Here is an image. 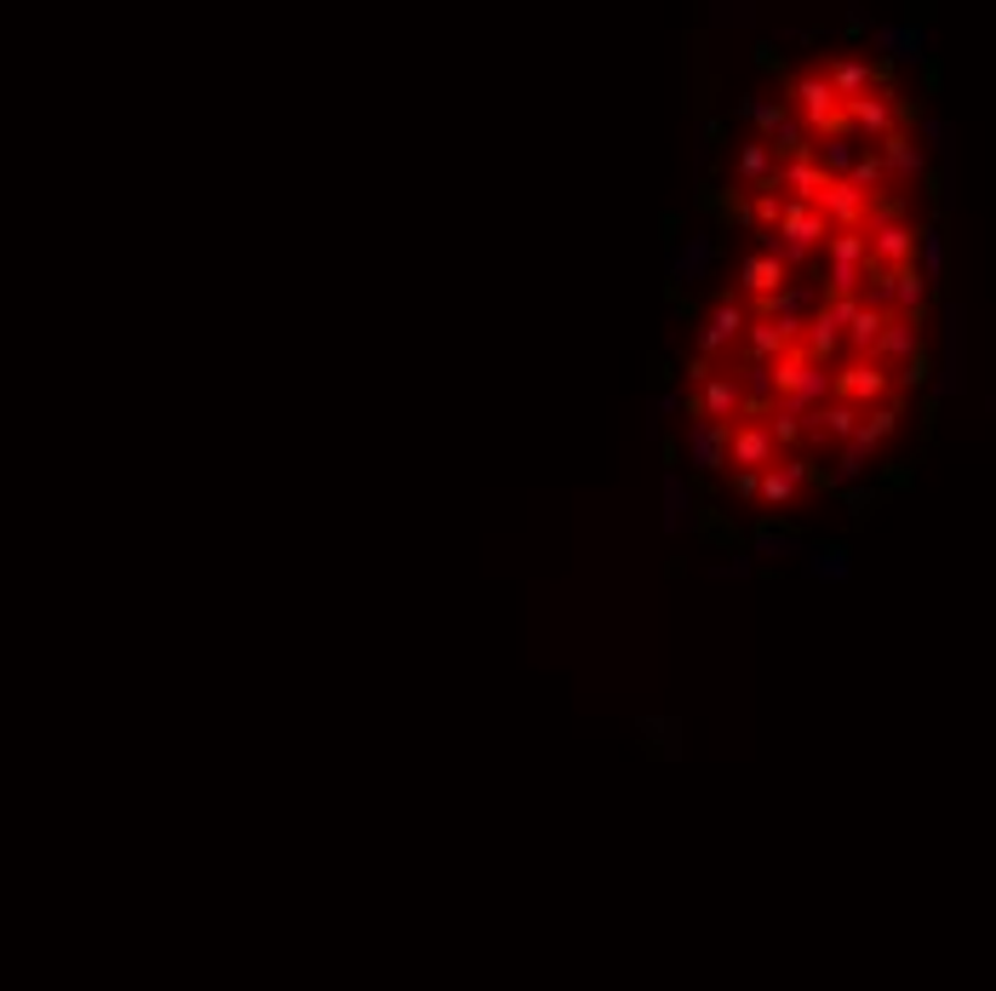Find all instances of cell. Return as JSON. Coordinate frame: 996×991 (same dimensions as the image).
Returning a JSON list of instances; mask_svg holds the SVG:
<instances>
[{"label": "cell", "mask_w": 996, "mask_h": 991, "mask_svg": "<svg viewBox=\"0 0 996 991\" xmlns=\"http://www.w3.org/2000/svg\"><path fill=\"white\" fill-rule=\"evenodd\" d=\"M745 327H750V299L745 292H722V299L710 304V316H705V327H699V355H727V350H739V339H745Z\"/></svg>", "instance_id": "obj_1"}, {"label": "cell", "mask_w": 996, "mask_h": 991, "mask_svg": "<svg viewBox=\"0 0 996 991\" xmlns=\"http://www.w3.org/2000/svg\"><path fill=\"white\" fill-rule=\"evenodd\" d=\"M790 104H796V115L808 121L813 138H819V132H842L848 126L842 97H837V86H830L824 75H796L790 81Z\"/></svg>", "instance_id": "obj_2"}, {"label": "cell", "mask_w": 996, "mask_h": 991, "mask_svg": "<svg viewBox=\"0 0 996 991\" xmlns=\"http://www.w3.org/2000/svg\"><path fill=\"white\" fill-rule=\"evenodd\" d=\"M842 110H848V126H853V132H859V138H865V144H876L882 132L905 126V115H916V110H900V104H893L888 81H882V86H871L865 97H848Z\"/></svg>", "instance_id": "obj_3"}, {"label": "cell", "mask_w": 996, "mask_h": 991, "mask_svg": "<svg viewBox=\"0 0 996 991\" xmlns=\"http://www.w3.org/2000/svg\"><path fill=\"white\" fill-rule=\"evenodd\" d=\"M779 458V442L768 436L761 419H734L727 424V471H768Z\"/></svg>", "instance_id": "obj_4"}, {"label": "cell", "mask_w": 996, "mask_h": 991, "mask_svg": "<svg viewBox=\"0 0 996 991\" xmlns=\"http://www.w3.org/2000/svg\"><path fill=\"white\" fill-rule=\"evenodd\" d=\"M865 236H871V264H882V270L916 264V224L888 218V213H871V218H865Z\"/></svg>", "instance_id": "obj_5"}, {"label": "cell", "mask_w": 996, "mask_h": 991, "mask_svg": "<svg viewBox=\"0 0 996 991\" xmlns=\"http://www.w3.org/2000/svg\"><path fill=\"white\" fill-rule=\"evenodd\" d=\"M716 258H722V241L716 236H682L671 247V264H664V276H671V287H699L716 276Z\"/></svg>", "instance_id": "obj_6"}, {"label": "cell", "mask_w": 996, "mask_h": 991, "mask_svg": "<svg viewBox=\"0 0 996 991\" xmlns=\"http://www.w3.org/2000/svg\"><path fill=\"white\" fill-rule=\"evenodd\" d=\"M687 465L699 476H722L727 471V424L722 419H705V413H687Z\"/></svg>", "instance_id": "obj_7"}, {"label": "cell", "mask_w": 996, "mask_h": 991, "mask_svg": "<svg viewBox=\"0 0 996 991\" xmlns=\"http://www.w3.org/2000/svg\"><path fill=\"white\" fill-rule=\"evenodd\" d=\"M888 390H893V368L876 361V355H853L837 373V395H848V402H859V407H876Z\"/></svg>", "instance_id": "obj_8"}, {"label": "cell", "mask_w": 996, "mask_h": 991, "mask_svg": "<svg viewBox=\"0 0 996 991\" xmlns=\"http://www.w3.org/2000/svg\"><path fill=\"white\" fill-rule=\"evenodd\" d=\"M876 155H882V167H888L893 184H922V178H927V149L911 138L905 126L882 132V138H876Z\"/></svg>", "instance_id": "obj_9"}, {"label": "cell", "mask_w": 996, "mask_h": 991, "mask_svg": "<svg viewBox=\"0 0 996 991\" xmlns=\"http://www.w3.org/2000/svg\"><path fill=\"white\" fill-rule=\"evenodd\" d=\"M813 207L830 218V229H853V224H865V207H871V195L859 189L853 178H824V189L813 195Z\"/></svg>", "instance_id": "obj_10"}, {"label": "cell", "mask_w": 996, "mask_h": 991, "mask_svg": "<svg viewBox=\"0 0 996 991\" xmlns=\"http://www.w3.org/2000/svg\"><path fill=\"white\" fill-rule=\"evenodd\" d=\"M739 402H745V390H739V373H710L705 384H699V395H687V413H705V419H722V424H734L739 419Z\"/></svg>", "instance_id": "obj_11"}, {"label": "cell", "mask_w": 996, "mask_h": 991, "mask_svg": "<svg viewBox=\"0 0 996 991\" xmlns=\"http://www.w3.org/2000/svg\"><path fill=\"white\" fill-rule=\"evenodd\" d=\"M790 281V264L779 258V252H750L745 264H739V287L734 292H745V299H768V292H779Z\"/></svg>", "instance_id": "obj_12"}, {"label": "cell", "mask_w": 996, "mask_h": 991, "mask_svg": "<svg viewBox=\"0 0 996 991\" xmlns=\"http://www.w3.org/2000/svg\"><path fill=\"white\" fill-rule=\"evenodd\" d=\"M824 81L837 86V97L848 104V97H865L871 86L888 81V63H871V58H837V63L824 70Z\"/></svg>", "instance_id": "obj_13"}, {"label": "cell", "mask_w": 996, "mask_h": 991, "mask_svg": "<svg viewBox=\"0 0 996 991\" xmlns=\"http://www.w3.org/2000/svg\"><path fill=\"white\" fill-rule=\"evenodd\" d=\"M916 350H922V316H900V310H888L882 339H876V361L900 368V361H905V355H916Z\"/></svg>", "instance_id": "obj_14"}, {"label": "cell", "mask_w": 996, "mask_h": 991, "mask_svg": "<svg viewBox=\"0 0 996 991\" xmlns=\"http://www.w3.org/2000/svg\"><path fill=\"white\" fill-rule=\"evenodd\" d=\"M774 178H779V189L790 195V202H813V195L824 189V178H830V173L819 167V161H813V149H808V155H785Z\"/></svg>", "instance_id": "obj_15"}, {"label": "cell", "mask_w": 996, "mask_h": 991, "mask_svg": "<svg viewBox=\"0 0 996 991\" xmlns=\"http://www.w3.org/2000/svg\"><path fill=\"white\" fill-rule=\"evenodd\" d=\"M859 149H865V138H859L853 126H842V132H819V138H813V161H819L830 178H848V167L859 161Z\"/></svg>", "instance_id": "obj_16"}, {"label": "cell", "mask_w": 996, "mask_h": 991, "mask_svg": "<svg viewBox=\"0 0 996 991\" xmlns=\"http://www.w3.org/2000/svg\"><path fill=\"white\" fill-rule=\"evenodd\" d=\"M927 299H934V281H927L916 264H900V270H893V310L900 316H927Z\"/></svg>", "instance_id": "obj_17"}, {"label": "cell", "mask_w": 996, "mask_h": 991, "mask_svg": "<svg viewBox=\"0 0 996 991\" xmlns=\"http://www.w3.org/2000/svg\"><path fill=\"white\" fill-rule=\"evenodd\" d=\"M734 167H739V184H745V189H761V184H774L779 155H774V149H768V138L756 132L750 144H739V161H734Z\"/></svg>", "instance_id": "obj_18"}, {"label": "cell", "mask_w": 996, "mask_h": 991, "mask_svg": "<svg viewBox=\"0 0 996 991\" xmlns=\"http://www.w3.org/2000/svg\"><path fill=\"white\" fill-rule=\"evenodd\" d=\"M882 321H888V310H871V304H859V310L848 316V327H842V350H848V355H876Z\"/></svg>", "instance_id": "obj_19"}, {"label": "cell", "mask_w": 996, "mask_h": 991, "mask_svg": "<svg viewBox=\"0 0 996 991\" xmlns=\"http://www.w3.org/2000/svg\"><path fill=\"white\" fill-rule=\"evenodd\" d=\"M790 395L802 407H819V402H830L837 395V373H830V361H819V355H808L802 361V373H796V384H790Z\"/></svg>", "instance_id": "obj_20"}, {"label": "cell", "mask_w": 996, "mask_h": 991, "mask_svg": "<svg viewBox=\"0 0 996 991\" xmlns=\"http://www.w3.org/2000/svg\"><path fill=\"white\" fill-rule=\"evenodd\" d=\"M802 568H808V579H819V585H842V579L853 574V550H848V545L802 550Z\"/></svg>", "instance_id": "obj_21"}, {"label": "cell", "mask_w": 996, "mask_h": 991, "mask_svg": "<svg viewBox=\"0 0 996 991\" xmlns=\"http://www.w3.org/2000/svg\"><path fill=\"white\" fill-rule=\"evenodd\" d=\"M693 527V487L687 476L664 471V534H687Z\"/></svg>", "instance_id": "obj_22"}, {"label": "cell", "mask_w": 996, "mask_h": 991, "mask_svg": "<svg viewBox=\"0 0 996 991\" xmlns=\"http://www.w3.org/2000/svg\"><path fill=\"white\" fill-rule=\"evenodd\" d=\"M871 458H876V453H871L865 442H853V436H848V442H842V453H837V465H830V471H824L819 482H824V487H848V482H865Z\"/></svg>", "instance_id": "obj_23"}, {"label": "cell", "mask_w": 996, "mask_h": 991, "mask_svg": "<svg viewBox=\"0 0 996 991\" xmlns=\"http://www.w3.org/2000/svg\"><path fill=\"white\" fill-rule=\"evenodd\" d=\"M761 138H768V149H774L779 161H785V155H808V149H813V132H808V121L796 115V110H790L774 132H761Z\"/></svg>", "instance_id": "obj_24"}, {"label": "cell", "mask_w": 996, "mask_h": 991, "mask_svg": "<svg viewBox=\"0 0 996 991\" xmlns=\"http://www.w3.org/2000/svg\"><path fill=\"white\" fill-rule=\"evenodd\" d=\"M819 252H824V258H837V264H865V258H871V236H865V224H853V229H830Z\"/></svg>", "instance_id": "obj_25"}, {"label": "cell", "mask_w": 996, "mask_h": 991, "mask_svg": "<svg viewBox=\"0 0 996 991\" xmlns=\"http://www.w3.org/2000/svg\"><path fill=\"white\" fill-rule=\"evenodd\" d=\"M750 550H756V556H802V550H808V539L796 534V527L761 522V527H756V539H750Z\"/></svg>", "instance_id": "obj_26"}, {"label": "cell", "mask_w": 996, "mask_h": 991, "mask_svg": "<svg viewBox=\"0 0 996 991\" xmlns=\"http://www.w3.org/2000/svg\"><path fill=\"white\" fill-rule=\"evenodd\" d=\"M940 390L945 395L962 390V310L956 304L945 310V373H940Z\"/></svg>", "instance_id": "obj_27"}, {"label": "cell", "mask_w": 996, "mask_h": 991, "mask_svg": "<svg viewBox=\"0 0 996 991\" xmlns=\"http://www.w3.org/2000/svg\"><path fill=\"white\" fill-rule=\"evenodd\" d=\"M859 287H865V264L824 258V299H859Z\"/></svg>", "instance_id": "obj_28"}, {"label": "cell", "mask_w": 996, "mask_h": 991, "mask_svg": "<svg viewBox=\"0 0 996 991\" xmlns=\"http://www.w3.org/2000/svg\"><path fill=\"white\" fill-rule=\"evenodd\" d=\"M876 47L888 58H900V63H922L927 58V35H922V29H882Z\"/></svg>", "instance_id": "obj_29"}, {"label": "cell", "mask_w": 996, "mask_h": 991, "mask_svg": "<svg viewBox=\"0 0 996 991\" xmlns=\"http://www.w3.org/2000/svg\"><path fill=\"white\" fill-rule=\"evenodd\" d=\"M916 258H922L916 270H922L927 281L945 276V236H940V224H922V229H916Z\"/></svg>", "instance_id": "obj_30"}, {"label": "cell", "mask_w": 996, "mask_h": 991, "mask_svg": "<svg viewBox=\"0 0 996 991\" xmlns=\"http://www.w3.org/2000/svg\"><path fill=\"white\" fill-rule=\"evenodd\" d=\"M848 178H853L859 189H865V195H876V189L888 184V167H882V155H876V144H865V149H859V161H853V167H848Z\"/></svg>", "instance_id": "obj_31"}, {"label": "cell", "mask_w": 996, "mask_h": 991, "mask_svg": "<svg viewBox=\"0 0 996 991\" xmlns=\"http://www.w3.org/2000/svg\"><path fill=\"white\" fill-rule=\"evenodd\" d=\"M739 115H745V121H756V132H774V126L790 115V104H785V97H745Z\"/></svg>", "instance_id": "obj_32"}, {"label": "cell", "mask_w": 996, "mask_h": 991, "mask_svg": "<svg viewBox=\"0 0 996 991\" xmlns=\"http://www.w3.org/2000/svg\"><path fill=\"white\" fill-rule=\"evenodd\" d=\"M927 373H934V361H927V350H916V355H905L900 368H893V384H900V390H922Z\"/></svg>", "instance_id": "obj_33"}, {"label": "cell", "mask_w": 996, "mask_h": 991, "mask_svg": "<svg viewBox=\"0 0 996 991\" xmlns=\"http://www.w3.org/2000/svg\"><path fill=\"white\" fill-rule=\"evenodd\" d=\"M756 574V556H727L716 561V579H750Z\"/></svg>", "instance_id": "obj_34"}, {"label": "cell", "mask_w": 996, "mask_h": 991, "mask_svg": "<svg viewBox=\"0 0 996 991\" xmlns=\"http://www.w3.org/2000/svg\"><path fill=\"white\" fill-rule=\"evenodd\" d=\"M842 505H848L853 516H865V510L876 505V493H871V487H853V482H848V487H842Z\"/></svg>", "instance_id": "obj_35"}, {"label": "cell", "mask_w": 996, "mask_h": 991, "mask_svg": "<svg viewBox=\"0 0 996 991\" xmlns=\"http://www.w3.org/2000/svg\"><path fill=\"white\" fill-rule=\"evenodd\" d=\"M756 487H761V471H734V499H756Z\"/></svg>", "instance_id": "obj_36"}, {"label": "cell", "mask_w": 996, "mask_h": 991, "mask_svg": "<svg viewBox=\"0 0 996 991\" xmlns=\"http://www.w3.org/2000/svg\"><path fill=\"white\" fill-rule=\"evenodd\" d=\"M945 138H951L945 121H922V149H945Z\"/></svg>", "instance_id": "obj_37"}, {"label": "cell", "mask_w": 996, "mask_h": 991, "mask_svg": "<svg viewBox=\"0 0 996 991\" xmlns=\"http://www.w3.org/2000/svg\"><path fill=\"white\" fill-rule=\"evenodd\" d=\"M676 407H682V395H664V390H658V395H653V402H647V413H653V424H658V419H671Z\"/></svg>", "instance_id": "obj_38"}]
</instances>
